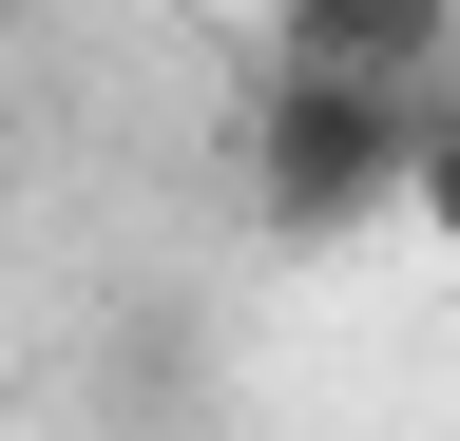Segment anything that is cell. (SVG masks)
<instances>
[{
	"instance_id": "cell-1",
	"label": "cell",
	"mask_w": 460,
	"mask_h": 441,
	"mask_svg": "<svg viewBox=\"0 0 460 441\" xmlns=\"http://www.w3.org/2000/svg\"><path fill=\"white\" fill-rule=\"evenodd\" d=\"M250 211L288 250H345L402 211V96H345V77H250Z\"/></svg>"
},
{
	"instance_id": "cell-2",
	"label": "cell",
	"mask_w": 460,
	"mask_h": 441,
	"mask_svg": "<svg viewBox=\"0 0 460 441\" xmlns=\"http://www.w3.org/2000/svg\"><path fill=\"white\" fill-rule=\"evenodd\" d=\"M269 77L441 96V77H460V0H269Z\"/></svg>"
},
{
	"instance_id": "cell-3",
	"label": "cell",
	"mask_w": 460,
	"mask_h": 441,
	"mask_svg": "<svg viewBox=\"0 0 460 441\" xmlns=\"http://www.w3.org/2000/svg\"><path fill=\"white\" fill-rule=\"evenodd\" d=\"M402 231H441V250H460V77H441V96H402Z\"/></svg>"
},
{
	"instance_id": "cell-4",
	"label": "cell",
	"mask_w": 460,
	"mask_h": 441,
	"mask_svg": "<svg viewBox=\"0 0 460 441\" xmlns=\"http://www.w3.org/2000/svg\"><path fill=\"white\" fill-rule=\"evenodd\" d=\"M0 39H20V0H0Z\"/></svg>"
}]
</instances>
